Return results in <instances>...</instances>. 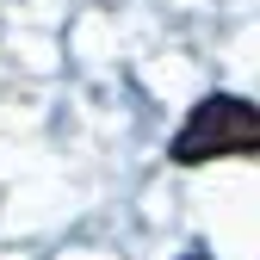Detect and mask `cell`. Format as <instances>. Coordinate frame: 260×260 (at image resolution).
Wrapping results in <instances>:
<instances>
[{
    "mask_svg": "<svg viewBox=\"0 0 260 260\" xmlns=\"http://www.w3.org/2000/svg\"><path fill=\"white\" fill-rule=\"evenodd\" d=\"M236 155H260V106L236 100V93H205L186 112V124L174 130L168 161L174 168H205V161H236Z\"/></svg>",
    "mask_w": 260,
    "mask_h": 260,
    "instance_id": "6da1fadb",
    "label": "cell"
},
{
    "mask_svg": "<svg viewBox=\"0 0 260 260\" xmlns=\"http://www.w3.org/2000/svg\"><path fill=\"white\" fill-rule=\"evenodd\" d=\"M186 260H205V254H186Z\"/></svg>",
    "mask_w": 260,
    "mask_h": 260,
    "instance_id": "7a4b0ae2",
    "label": "cell"
}]
</instances>
